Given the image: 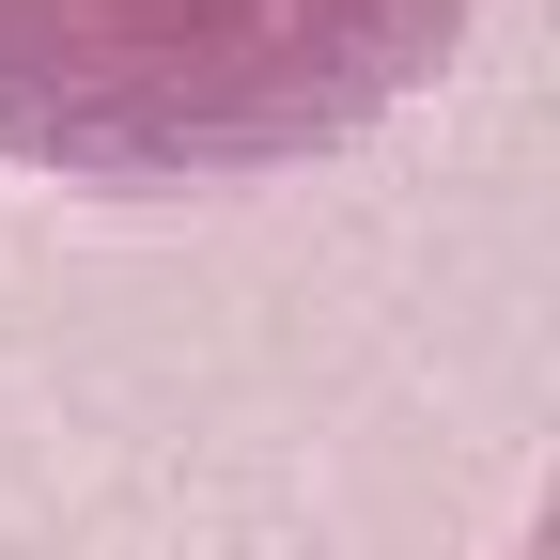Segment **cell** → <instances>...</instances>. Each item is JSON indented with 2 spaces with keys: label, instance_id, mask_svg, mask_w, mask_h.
Listing matches in <instances>:
<instances>
[{
  "label": "cell",
  "instance_id": "cell-1",
  "mask_svg": "<svg viewBox=\"0 0 560 560\" xmlns=\"http://www.w3.org/2000/svg\"><path fill=\"white\" fill-rule=\"evenodd\" d=\"M482 0H0V156L79 187L296 172L467 47Z\"/></svg>",
  "mask_w": 560,
  "mask_h": 560
}]
</instances>
